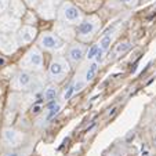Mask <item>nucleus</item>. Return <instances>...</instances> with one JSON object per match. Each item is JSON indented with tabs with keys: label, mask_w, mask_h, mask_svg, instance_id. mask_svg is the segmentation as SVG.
<instances>
[{
	"label": "nucleus",
	"mask_w": 156,
	"mask_h": 156,
	"mask_svg": "<svg viewBox=\"0 0 156 156\" xmlns=\"http://www.w3.org/2000/svg\"><path fill=\"white\" fill-rule=\"evenodd\" d=\"M83 18H84L83 17V12L75 4L69 3V2L61 3V6L57 10V20H58V22L71 25V27L72 25L80 24Z\"/></svg>",
	"instance_id": "1"
},
{
	"label": "nucleus",
	"mask_w": 156,
	"mask_h": 156,
	"mask_svg": "<svg viewBox=\"0 0 156 156\" xmlns=\"http://www.w3.org/2000/svg\"><path fill=\"white\" fill-rule=\"evenodd\" d=\"M101 28V20L97 15H90L82 20L80 24L76 25V36L82 41H88L95 33L98 32V29Z\"/></svg>",
	"instance_id": "2"
},
{
	"label": "nucleus",
	"mask_w": 156,
	"mask_h": 156,
	"mask_svg": "<svg viewBox=\"0 0 156 156\" xmlns=\"http://www.w3.org/2000/svg\"><path fill=\"white\" fill-rule=\"evenodd\" d=\"M69 71H71V64L68 62V59L65 57L58 55L51 61L50 66H48L47 76L53 83H59L68 76Z\"/></svg>",
	"instance_id": "3"
},
{
	"label": "nucleus",
	"mask_w": 156,
	"mask_h": 156,
	"mask_svg": "<svg viewBox=\"0 0 156 156\" xmlns=\"http://www.w3.org/2000/svg\"><path fill=\"white\" fill-rule=\"evenodd\" d=\"M43 54L39 47H32L27 51L24 58L21 59L20 66L28 72H40L43 71Z\"/></svg>",
	"instance_id": "4"
},
{
	"label": "nucleus",
	"mask_w": 156,
	"mask_h": 156,
	"mask_svg": "<svg viewBox=\"0 0 156 156\" xmlns=\"http://www.w3.org/2000/svg\"><path fill=\"white\" fill-rule=\"evenodd\" d=\"M39 48L50 53H58L62 51L65 47V41L59 37L57 33L53 32H43L37 39Z\"/></svg>",
	"instance_id": "5"
},
{
	"label": "nucleus",
	"mask_w": 156,
	"mask_h": 156,
	"mask_svg": "<svg viewBox=\"0 0 156 156\" xmlns=\"http://www.w3.org/2000/svg\"><path fill=\"white\" fill-rule=\"evenodd\" d=\"M37 86L36 77L32 75V72L28 71H20L11 80V88L14 90H32Z\"/></svg>",
	"instance_id": "6"
},
{
	"label": "nucleus",
	"mask_w": 156,
	"mask_h": 156,
	"mask_svg": "<svg viewBox=\"0 0 156 156\" xmlns=\"http://www.w3.org/2000/svg\"><path fill=\"white\" fill-rule=\"evenodd\" d=\"M2 140H3V144L6 147L17 148L20 145H22V142H24V134L20 130H15L12 127H6V129H3V133H2Z\"/></svg>",
	"instance_id": "7"
},
{
	"label": "nucleus",
	"mask_w": 156,
	"mask_h": 156,
	"mask_svg": "<svg viewBox=\"0 0 156 156\" xmlns=\"http://www.w3.org/2000/svg\"><path fill=\"white\" fill-rule=\"evenodd\" d=\"M21 28V21L20 18L14 17L11 14H2L0 15V33H6V35H11V33H17V30Z\"/></svg>",
	"instance_id": "8"
},
{
	"label": "nucleus",
	"mask_w": 156,
	"mask_h": 156,
	"mask_svg": "<svg viewBox=\"0 0 156 156\" xmlns=\"http://www.w3.org/2000/svg\"><path fill=\"white\" fill-rule=\"evenodd\" d=\"M86 46L83 43H72L68 47V51H66V58H68V62L73 66L79 65L82 62V59L86 57Z\"/></svg>",
	"instance_id": "9"
},
{
	"label": "nucleus",
	"mask_w": 156,
	"mask_h": 156,
	"mask_svg": "<svg viewBox=\"0 0 156 156\" xmlns=\"http://www.w3.org/2000/svg\"><path fill=\"white\" fill-rule=\"evenodd\" d=\"M37 36V30H36L35 27L32 25H24L21 27L20 29L15 33V37H17L18 46H27V44H30Z\"/></svg>",
	"instance_id": "10"
},
{
	"label": "nucleus",
	"mask_w": 156,
	"mask_h": 156,
	"mask_svg": "<svg viewBox=\"0 0 156 156\" xmlns=\"http://www.w3.org/2000/svg\"><path fill=\"white\" fill-rule=\"evenodd\" d=\"M18 41L14 33L11 35H6V33H0V51H3L4 54H11L17 50Z\"/></svg>",
	"instance_id": "11"
},
{
	"label": "nucleus",
	"mask_w": 156,
	"mask_h": 156,
	"mask_svg": "<svg viewBox=\"0 0 156 156\" xmlns=\"http://www.w3.org/2000/svg\"><path fill=\"white\" fill-rule=\"evenodd\" d=\"M55 33H57V35H58L64 41H65V40L71 41L72 39L75 37V35H76V32H75V30L71 28V25L62 24V22L57 24V27H55Z\"/></svg>",
	"instance_id": "12"
},
{
	"label": "nucleus",
	"mask_w": 156,
	"mask_h": 156,
	"mask_svg": "<svg viewBox=\"0 0 156 156\" xmlns=\"http://www.w3.org/2000/svg\"><path fill=\"white\" fill-rule=\"evenodd\" d=\"M47 115H46V120L50 122L53 120L54 118H55L57 115H58L59 112H61V109H62V102H58V101H50L47 105Z\"/></svg>",
	"instance_id": "13"
},
{
	"label": "nucleus",
	"mask_w": 156,
	"mask_h": 156,
	"mask_svg": "<svg viewBox=\"0 0 156 156\" xmlns=\"http://www.w3.org/2000/svg\"><path fill=\"white\" fill-rule=\"evenodd\" d=\"M58 93H59V88H58V86H57L55 83L48 84L47 87L44 88V91H43V100L46 101V102L54 101L57 98V95H58Z\"/></svg>",
	"instance_id": "14"
},
{
	"label": "nucleus",
	"mask_w": 156,
	"mask_h": 156,
	"mask_svg": "<svg viewBox=\"0 0 156 156\" xmlns=\"http://www.w3.org/2000/svg\"><path fill=\"white\" fill-rule=\"evenodd\" d=\"M113 39H115V32H113V30H109V32H106L105 35L101 37L98 46H100V48L104 51V53H106V51L111 48V44H112Z\"/></svg>",
	"instance_id": "15"
},
{
	"label": "nucleus",
	"mask_w": 156,
	"mask_h": 156,
	"mask_svg": "<svg viewBox=\"0 0 156 156\" xmlns=\"http://www.w3.org/2000/svg\"><path fill=\"white\" fill-rule=\"evenodd\" d=\"M97 71H98V64L95 61H91V64L87 66L86 73H84V76H83V79L87 82V84H88V83H91L93 80H94L95 75H97Z\"/></svg>",
	"instance_id": "16"
},
{
	"label": "nucleus",
	"mask_w": 156,
	"mask_h": 156,
	"mask_svg": "<svg viewBox=\"0 0 156 156\" xmlns=\"http://www.w3.org/2000/svg\"><path fill=\"white\" fill-rule=\"evenodd\" d=\"M11 9V15L20 18V15H24L25 12V6L21 0H11V4H9Z\"/></svg>",
	"instance_id": "17"
},
{
	"label": "nucleus",
	"mask_w": 156,
	"mask_h": 156,
	"mask_svg": "<svg viewBox=\"0 0 156 156\" xmlns=\"http://www.w3.org/2000/svg\"><path fill=\"white\" fill-rule=\"evenodd\" d=\"M131 46H133V44L130 43V41H127V40L118 43V44H116V47H115V50H113L112 58H116V57H120V55H123V54H126L127 51L131 48Z\"/></svg>",
	"instance_id": "18"
},
{
	"label": "nucleus",
	"mask_w": 156,
	"mask_h": 156,
	"mask_svg": "<svg viewBox=\"0 0 156 156\" xmlns=\"http://www.w3.org/2000/svg\"><path fill=\"white\" fill-rule=\"evenodd\" d=\"M98 50H100V46H98V44H93L91 47L86 51V57H84V58L87 59V61H94V58H95V55H97Z\"/></svg>",
	"instance_id": "19"
},
{
	"label": "nucleus",
	"mask_w": 156,
	"mask_h": 156,
	"mask_svg": "<svg viewBox=\"0 0 156 156\" xmlns=\"http://www.w3.org/2000/svg\"><path fill=\"white\" fill-rule=\"evenodd\" d=\"M87 86V82H86L84 79H82V77H77L76 80L73 82V90L75 93H80L83 90V88Z\"/></svg>",
	"instance_id": "20"
},
{
	"label": "nucleus",
	"mask_w": 156,
	"mask_h": 156,
	"mask_svg": "<svg viewBox=\"0 0 156 156\" xmlns=\"http://www.w3.org/2000/svg\"><path fill=\"white\" fill-rule=\"evenodd\" d=\"M75 94V90H73V83H71V84L68 86V88L65 90V93H64V97H62V100L64 101H68V100H71L72 98V95Z\"/></svg>",
	"instance_id": "21"
},
{
	"label": "nucleus",
	"mask_w": 156,
	"mask_h": 156,
	"mask_svg": "<svg viewBox=\"0 0 156 156\" xmlns=\"http://www.w3.org/2000/svg\"><path fill=\"white\" fill-rule=\"evenodd\" d=\"M9 0H0V15L6 12V10L9 9Z\"/></svg>",
	"instance_id": "22"
},
{
	"label": "nucleus",
	"mask_w": 156,
	"mask_h": 156,
	"mask_svg": "<svg viewBox=\"0 0 156 156\" xmlns=\"http://www.w3.org/2000/svg\"><path fill=\"white\" fill-rule=\"evenodd\" d=\"M2 156H24V152H21V151H15V149H11L9 152L3 153Z\"/></svg>",
	"instance_id": "23"
},
{
	"label": "nucleus",
	"mask_w": 156,
	"mask_h": 156,
	"mask_svg": "<svg viewBox=\"0 0 156 156\" xmlns=\"http://www.w3.org/2000/svg\"><path fill=\"white\" fill-rule=\"evenodd\" d=\"M119 2L126 4V6H129V7H136L137 4H138L140 0H119Z\"/></svg>",
	"instance_id": "24"
},
{
	"label": "nucleus",
	"mask_w": 156,
	"mask_h": 156,
	"mask_svg": "<svg viewBox=\"0 0 156 156\" xmlns=\"http://www.w3.org/2000/svg\"><path fill=\"white\" fill-rule=\"evenodd\" d=\"M104 55H105V53H104L102 50H98V53H97V55H95V58H94V61L97 62V64H101L102 62V59H104Z\"/></svg>",
	"instance_id": "25"
},
{
	"label": "nucleus",
	"mask_w": 156,
	"mask_h": 156,
	"mask_svg": "<svg viewBox=\"0 0 156 156\" xmlns=\"http://www.w3.org/2000/svg\"><path fill=\"white\" fill-rule=\"evenodd\" d=\"M39 2H40V0H27V3L29 4V6H36Z\"/></svg>",
	"instance_id": "26"
},
{
	"label": "nucleus",
	"mask_w": 156,
	"mask_h": 156,
	"mask_svg": "<svg viewBox=\"0 0 156 156\" xmlns=\"http://www.w3.org/2000/svg\"><path fill=\"white\" fill-rule=\"evenodd\" d=\"M4 64V58H0V65H3Z\"/></svg>",
	"instance_id": "27"
},
{
	"label": "nucleus",
	"mask_w": 156,
	"mask_h": 156,
	"mask_svg": "<svg viewBox=\"0 0 156 156\" xmlns=\"http://www.w3.org/2000/svg\"><path fill=\"white\" fill-rule=\"evenodd\" d=\"M144 2H145V0H144Z\"/></svg>",
	"instance_id": "28"
}]
</instances>
